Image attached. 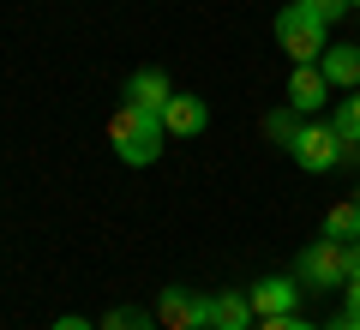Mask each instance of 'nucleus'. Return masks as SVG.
I'll use <instances>...</instances> for the list:
<instances>
[{"mask_svg":"<svg viewBox=\"0 0 360 330\" xmlns=\"http://www.w3.org/2000/svg\"><path fill=\"white\" fill-rule=\"evenodd\" d=\"M258 330H319V324H307L300 312H288V318H258Z\"/></svg>","mask_w":360,"mask_h":330,"instance_id":"nucleus-17","label":"nucleus"},{"mask_svg":"<svg viewBox=\"0 0 360 330\" xmlns=\"http://www.w3.org/2000/svg\"><path fill=\"white\" fill-rule=\"evenodd\" d=\"M288 156H295L307 174H330V168H342L348 156H354V144H348L330 120H300V132H295V144H288Z\"/></svg>","mask_w":360,"mask_h":330,"instance_id":"nucleus-3","label":"nucleus"},{"mask_svg":"<svg viewBox=\"0 0 360 330\" xmlns=\"http://www.w3.org/2000/svg\"><path fill=\"white\" fill-rule=\"evenodd\" d=\"M348 277H360V241L348 246Z\"/></svg>","mask_w":360,"mask_h":330,"instance_id":"nucleus-21","label":"nucleus"},{"mask_svg":"<svg viewBox=\"0 0 360 330\" xmlns=\"http://www.w3.org/2000/svg\"><path fill=\"white\" fill-rule=\"evenodd\" d=\"M96 330H162V318H156L150 306H108V312L96 318Z\"/></svg>","mask_w":360,"mask_h":330,"instance_id":"nucleus-13","label":"nucleus"},{"mask_svg":"<svg viewBox=\"0 0 360 330\" xmlns=\"http://www.w3.org/2000/svg\"><path fill=\"white\" fill-rule=\"evenodd\" d=\"M108 144H115V156L127 168H150L156 156H162L168 144V127L156 108H139V102H120L115 115H108Z\"/></svg>","mask_w":360,"mask_h":330,"instance_id":"nucleus-1","label":"nucleus"},{"mask_svg":"<svg viewBox=\"0 0 360 330\" xmlns=\"http://www.w3.org/2000/svg\"><path fill=\"white\" fill-rule=\"evenodd\" d=\"M162 127H168V139H198V132L210 127V108H205V96H168L162 102Z\"/></svg>","mask_w":360,"mask_h":330,"instance_id":"nucleus-8","label":"nucleus"},{"mask_svg":"<svg viewBox=\"0 0 360 330\" xmlns=\"http://www.w3.org/2000/svg\"><path fill=\"white\" fill-rule=\"evenodd\" d=\"M49 330H96V324H90V318H78V312H60Z\"/></svg>","mask_w":360,"mask_h":330,"instance_id":"nucleus-19","label":"nucleus"},{"mask_svg":"<svg viewBox=\"0 0 360 330\" xmlns=\"http://www.w3.org/2000/svg\"><path fill=\"white\" fill-rule=\"evenodd\" d=\"M319 72L330 78V90H342V96L360 90V49L354 42H330V49L319 54Z\"/></svg>","mask_w":360,"mask_h":330,"instance_id":"nucleus-9","label":"nucleus"},{"mask_svg":"<svg viewBox=\"0 0 360 330\" xmlns=\"http://www.w3.org/2000/svg\"><path fill=\"white\" fill-rule=\"evenodd\" d=\"M300 120H307V115H295L288 102H283V108H270V115H264V139L288 151V144H295V132H300Z\"/></svg>","mask_w":360,"mask_h":330,"instance_id":"nucleus-14","label":"nucleus"},{"mask_svg":"<svg viewBox=\"0 0 360 330\" xmlns=\"http://www.w3.org/2000/svg\"><path fill=\"white\" fill-rule=\"evenodd\" d=\"M252 300H246V288H222L210 294V330H252Z\"/></svg>","mask_w":360,"mask_h":330,"instance_id":"nucleus-10","label":"nucleus"},{"mask_svg":"<svg viewBox=\"0 0 360 330\" xmlns=\"http://www.w3.org/2000/svg\"><path fill=\"white\" fill-rule=\"evenodd\" d=\"M330 96H336V90H330V78L319 72V61H312V66H295V72H288V108H295V115H319Z\"/></svg>","mask_w":360,"mask_h":330,"instance_id":"nucleus-7","label":"nucleus"},{"mask_svg":"<svg viewBox=\"0 0 360 330\" xmlns=\"http://www.w3.org/2000/svg\"><path fill=\"white\" fill-rule=\"evenodd\" d=\"M246 300H252L258 318H288V312H300V277H258L246 288Z\"/></svg>","mask_w":360,"mask_h":330,"instance_id":"nucleus-6","label":"nucleus"},{"mask_svg":"<svg viewBox=\"0 0 360 330\" xmlns=\"http://www.w3.org/2000/svg\"><path fill=\"white\" fill-rule=\"evenodd\" d=\"M276 49H283L295 66H312L324 49H330V25L312 13L307 0H288L283 13H276Z\"/></svg>","mask_w":360,"mask_h":330,"instance_id":"nucleus-2","label":"nucleus"},{"mask_svg":"<svg viewBox=\"0 0 360 330\" xmlns=\"http://www.w3.org/2000/svg\"><path fill=\"white\" fill-rule=\"evenodd\" d=\"M330 127H336V132H342V139H348V144H354V151H360V90H348V96L336 102Z\"/></svg>","mask_w":360,"mask_h":330,"instance_id":"nucleus-15","label":"nucleus"},{"mask_svg":"<svg viewBox=\"0 0 360 330\" xmlns=\"http://www.w3.org/2000/svg\"><path fill=\"white\" fill-rule=\"evenodd\" d=\"M307 6H312V13H319V18H324V25H342V18H348V13H354L360 0H307Z\"/></svg>","mask_w":360,"mask_h":330,"instance_id":"nucleus-16","label":"nucleus"},{"mask_svg":"<svg viewBox=\"0 0 360 330\" xmlns=\"http://www.w3.org/2000/svg\"><path fill=\"white\" fill-rule=\"evenodd\" d=\"M168 96H174V84H168L162 66H139V72L127 78V102H139V108H156V115H162Z\"/></svg>","mask_w":360,"mask_h":330,"instance_id":"nucleus-11","label":"nucleus"},{"mask_svg":"<svg viewBox=\"0 0 360 330\" xmlns=\"http://www.w3.org/2000/svg\"><path fill=\"white\" fill-rule=\"evenodd\" d=\"M156 318H162V330H210V294L162 288L156 294Z\"/></svg>","mask_w":360,"mask_h":330,"instance_id":"nucleus-5","label":"nucleus"},{"mask_svg":"<svg viewBox=\"0 0 360 330\" xmlns=\"http://www.w3.org/2000/svg\"><path fill=\"white\" fill-rule=\"evenodd\" d=\"M324 330H360V318H354V312H342L336 324H324Z\"/></svg>","mask_w":360,"mask_h":330,"instance_id":"nucleus-20","label":"nucleus"},{"mask_svg":"<svg viewBox=\"0 0 360 330\" xmlns=\"http://www.w3.org/2000/svg\"><path fill=\"white\" fill-rule=\"evenodd\" d=\"M342 312H354V318H360V277H348V282H342Z\"/></svg>","mask_w":360,"mask_h":330,"instance_id":"nucleus-18","label":"nucleus"},{"mask_svg":"<svg viewBox=\"0 0 360 330\" xmlns=\"http://www.w3.org/2000/svg\"><path fill=\"white\" fill-rule=\"evenodd\" d=\"M324 234H330V241H342V246H354V241H360V198L330 204V210H324Z\"/></svg>","mask_w":360,"mask_h":330,"instance_id":"nucleus-12","label":"nucleus"},{"mask_svg":"<svg viewBox=\"0 0 360 330\" xmlns=\"http://www.w3.org/2000/svg\"><path fill=\"white\" fill-rule=\"evenodd\" d=\"M354 198H360V186H354Z\"/></svg>","mask_w":360,"mask_h":330,"instance_id":"nucleus-22","label":"nucleus"},{"mask_svg":"<svg viewBox=\"0 0 360 330\" xmlns=\"http://www.w3.org/2000/svg\"><path fill=\"white\" fill-rule=\"evenodd\" d=\"M295 277H300V288H342L348 282V246L330 241V234H319V241L300 253Z\"/></svg>","mask_w":360,"mask_h":330,"instance_id":"nucleus-4","label":"nucleus"}]
</instances>
